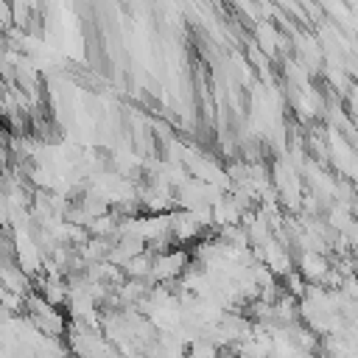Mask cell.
<instances>
[{"mask_svg": "<svg viewBox=\"0 0 358 358\" xmlns=\"http://www.w3.org/2000/svg\"><path fill=\"white\" fill-rule=\"evenodd\" d=\"M330 271H333V268H330V263L324 260L322 252H305V255L299 257V274L305 277V282L322 285V282H327Z\"/></svg>", "mask_w": 358, "mask_h": 358, "instance_id": "7a4b0ae2", "label": "cell"}, {"mask_svg": "<svg viewBox=\"0 0 358 358\" xmlns=\"http://www.w3.org/2000/svg\"><path fill=\"white\" fill-rule=\"evenodd\" d=\"M255 36H257V45H260L268 56H274V50H277V45H280V34H277V28H274L271 22H257Z\"/></svg>", "mask_w": 358, "mask_h": 358, "instance_id": "3957f363", "label": "cell"}, {"mask_svg": "<svg viewBox=\"0 0 358 358\" xmlns=\"http://www.w3.org/2000/svg\"><path fill=\"white\" fill-rule=\"evenodd\" d=\"M187 252L182 249H162L154 255V271H151V280L159 282V285H168L173 280H182V274L187 271Z\"/></svg>", "mask_w": 358, "mask_h": 358, "instance_id": "6da1fadb", "label": "cell"}]
</instances>
